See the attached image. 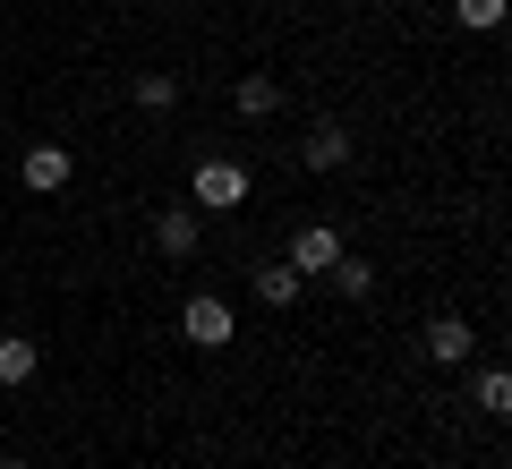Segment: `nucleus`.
<instances>
[{
	"instance_id": "nucleus-1",
	"label": "nucleus",
	"mask_w": 512,
	"mask_h": 469,
	"mask_svg": "<svg viewBox=\"0 0 512 469\" xmlns=\"http://www.w3.org/2000/svg\"><path fill=\"white\" fill-rule=\"evenodd\" d=\"M180 333L197 350H222V342H231V307H222V299H188L180 307Z\"/></svg>"
},
{
	"instance_id": "nucleus-2",
	"label": "nucleus",
	"mask_w": 512,
	"mask_h": 469,
	"mask_svg": "<svg viewBox=\"0 0 512 469\" xmlns=\"http://www.w3.org/2000/svg\"><path fill=\"white\" fill-rule=\"evenodd\" d=\"M333 256H342V231H333V222H308V231L291 239V273H333Z\"/></svg>"
},
{
	"instance_id": "nucleus-3",
	"label": "nucleus",
	"mask_w": 512,
	"mask_h": 469,
	"mask_svg": "<svg viewBox=\"0 0 512 469\" xmlns=\"http://www.w3.org/2000/svg\"><path fill=\"white\" fill-rule=\"evenodd\" d=\"M188 197H197V205H239V197H248V171H239V163H205Z\"/></svg>"
},
{
	"instance_id": "nucleus-4",
	"label": "nucleus",
	"mask_w": 512,
	"mask_h": 469,
	"mask_svg": "<svg viewBox=\"0 0 512 469\" xmlns=\"http://www.w3.org/2000/svg\"><path fill=\"white\" fill-rule=\"evenodd\" d=\"M69 145H35V154H26V188H43V197H60V188H69Z\"/></svg>"
},
{
	"instance_id": "nucleus-5",
	"label": "nucleus",
	"mask_w": 512,
	"mask_h": 469,
	"mask_svg": "<svg viewBox=\"0 0 512 469\" xmlns=\"http://www.w3.org/2000/svg\"><path fill=\"white\" fill-rule=\"evenodd\" d=\"M299 163H308V171H342L350 163V128H308V145H299Z\"/></svg>"
},
{
	"instance_id": "nucleus-6",
	"label": "nucleus",
	"mask_w": 512,
	"mask_h": 469,
	"mask_svg": "<svg viewBox=\"0 0 512 469\" xmlns=\"http://www.w3.org/2000/svg\"><path fill=\"white\" fill-rule=\"evenodd\" d=\"M470 325H461V316H436V325H427V359H436V367H461V359H470Z\"/></svg>"
},
{
	"instance_id": "nucleus-7",
	"label": "nucleus",
	"mask_w": 512,
	"mask_h": 469,
	"mask_svg": "<svg viewBox=\"0 0 512 469\" xmlns=\"http://www.w3.org/2000/svg\"><path fill=\"white\" fill-rule=\"evenodd\" d=\"M154 248L188 256V248H197V214H188V205H163V214H154Z\"/></svg>"
},
{
	"instance_id": "nucleus-8",
	"label": "nucleus",
	"mask_w": 512,
	"mask_h": 469,
	"mask_svg": "<svg viewBox=\"0 0 512 469\" xmlns=\"http://www.w3.org/2000/svg\"><path fill=\"white\" fill-rule=\"evenodd\" d=\"M231 103L248 111V120H265V111L282 103V86H274V77H239V86H231Z\"/></svg>"
},
{
	"instance_id": "nucleus-9",
	"label": "nucleus",
	"mask_w": 512,
	"mask_h": 469,
	"mask_svg": "<svg viewBox=\"0 0 512 469\" xmlns=\"http://www.w3.org/2000/svg\"><path fill=\"white\" fill-rule=\"evenodd\" d=\"M333 290H342V299H367V290H376V265H367V256H333Z\"/></svg>"
},
{
	"instance_id": "nucleus-10",
	"label": "nucleus",
	"mask_w": 512,
	"mask_h": 469,
	"mask_svg": "<svg viewBox=\"0 0 512 469\" xmlns=\"http://www.w3.org/2000/svg\"><path fill=\"white\" fill-rule=\"evenodd\" d=\"M256 299H265V307H291L299 299V273L291 265H256Z\"/></svg>"
},
{
	"instance_id": "nucleus-11",
	"label": "nucleus",
	"mask_w": 512,
	"mask_h": 469,
	"mask_svg": "<svg viewBox=\"0 0 512 469\" xmlns=\"http://www.w3.org/2000/svg\"><path fill=\"white\" fill-rule=\"evenodd\" d=\"M137 103H146V111H171V103H180V77H171V69H146V77H137Z\"/></svg>"
},
{
	"instance_id": "nucleus-12",
	"label": "nucleus",
	"mask_w": 512,
	"mask_h": 469,
	"mask_svg": "<svg viewBox=\"0 0 512 469\" xmlns=\"http://www.w3.org/2000/svg\"><path fill=\"white\" fill-rule=\"evenodd\" d=\"M26 376H35V342L9 333V342H0V384H26Z\"/></svg>"
},
{
	"instance_id": "nucleus-13",
	"label": "nucleus",
	"mask_w": 512,
	"mask_h": 469,
	"mask_svg": "<svg viewBox=\"0 0 512 469\" xmlns=\"http://www.w3.org/2000/svg\"><path fill=\"white\" fill-rule=\"evenodd\" d=\"M478 410H487V418L512 410V376H504V367H487V376H478Z\"/></svg>"
},
{
	"instance_id": "nucleus-14",
	"label": "nucleus",
	"mask_w": 512,
	"mask_h": 469,
	"mask_svg": "<svg viewBox=\"0 0 512 469\" xmlns=\"http://www.w3.org/2000/svg\"><path fill=\"white\" fill-rule=\"evenodd\" d=\"M461 26H504V0H461Z\"/></svg>"
},
{
	"instance_id": "nucleus-15",
	"label": "nucleus",
	"mask_w": 512,
	"mask_h": 469,
	"mask_svg": "<svg viewBox=\"0 0 512 469\" xmlns=\"http://www.w3.org/2000/svg\"><path fill=\"white\" fill-rule=\"evenodd\" d=\"M0 469H26V461H18V452H0Z\"/></svg>"
}]
</instances>
